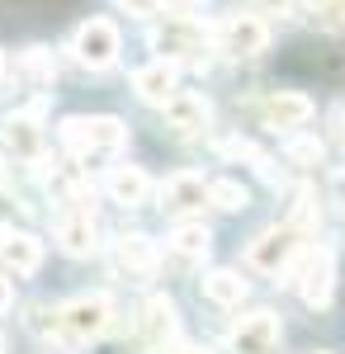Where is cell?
<instances>
[{"label": "cell", "instance_id": "cell-1", "mask_svg": "<svg viewBox=\"0 0 345 354\" xmlns=\"http://www.w3.org/2000/svg\"><path fill=\"white\" fill-rule=\"evenodd\" d=\"M109 326H114V302H109L105 293H80V298L57 307L48 330H53L57 340H67V345H90V340H100Z\"/></svg>", "mask_w": 345, "mask_h": 354}, {"label": "cell", "instance_id": "cell-2", "mask_svg": "<svg viewBox=\"0 0 345 354\" xmlns=\"http://www.w3.org/2000/svg\"><path fill=\"white\" fill-rule=\"evenodd\" d=\"M303 236H308V227H298V222H279V227H265L256 241L246 245V265L260 274H284L303 255Z\"/></svg>", "mask_w": 345, "mask_h": 354}, {"label": "cell", "instance_id": "cell-3", "mask_svg": "<svg viewBox=\"0 0 345 354\" xmlns=\"http://www.w3.org/2000/svg\"><path fill=\"white\" fill-rule=\"evenodd\" d=\"M123 142H128V128L118 123V118H109V113H95V118H67L62 123V147L71 151V156H95V151H123Z\"/></svg>", "mask_w": 345, "mask_h": 354}, {"label": "cell", "instance_id": "cell-4", "mask_svg": "<svg viewBox=\"0 0 345 354\" xmlns=\"http://www.w3.org/2000/svg\"><path fill=\"white\" fill-rule=\"evenodd\" d=\"M213 43V28L199 19H166L152 28V53L161 62H194Z\"/></svg>", "mask_w": 345, "mask_h": 354}, {"label": "cell", "instance_id": "cell-5", "mask_svg": "<svg viewBox=\"0 0 345 354\" xmlns=\"http://www.w3.org/2000/svg\"><path fill=\"white\" fill-rule=\"evenodd\" d=\"M71 53H76L80 66H90V71H109V66L118 62V53H123L118 24H114V19H85V24L76 28Z\"/></svg>", "mask_w": 345, "mask_h": 354}, {"label": "cell", "instance_id": "cell-6", "mask_svg": "<svg viewBox=\"0 0 345 354\" xmlns=\"http://www.w3.org/2000/svg\"><path fill=\"white\" fill-rule=\"evenodd\" d=\"M293 288H298V298L308 302V307H326L331 293H336V255L317 245V250H308L303 260H298V279H293Z\"/></svg>", "mask_w": 345, "mask_h": 354}, {"label": "cell", "instance_id": "cell-7", "mask_svg": "<svg viewBox=\"0 0 345 354\" xmlns=\"http://www.w3.org/2000/svg\"><path fill=\"white\" fill-rule=\"evenodd\" d=\"M0 142H5V151H10L19 165H38V156H43V104L15 113V118H5Z\"/></svg>", "mask_w": 345, "mask_h": 354}, {"label": "cell", "instance_id": "cell-8", "mask_svg": "<svg viewBox=\"0 0 345 354\" xmlns=\"http://www.w3.org/2000/svg\"><path fill=\"white\" fill-rule=\"evenodd\" d=\"M213 43L227 57H260L269 48V28L256 15H232V19H222L213 28Z\"/></svg>", "mask_w": 345, "mask_h": 354}, {"label": "cell", "instance_id": "cell-9", "mask_svg": "<svg viewBox=\"0 0 345 354\" xmlns=\"http://www.w3.org/2000/svg\"><path fill=\"white\" fill-rule=\"evenodd\" d=\"M133 326H137V340H142L147 350H166V345L175 340V330H180L175 302L166 298V293H152V298H142Z\"/></svg>", "mask_w": 345, "mask_h": 354}, {"label": "cell", "instance_id": "cell-10", "mask_svg": "<svg viewBox=\"0 0 345 354\" xmlns=\"http://www.w3.org/2000/svg\"><path fill=\"white\" fill-rule=\"evenodd\" d=\"M157 270H161V250H157L152 236H142V232H123V236L114 241V274L147 283Z\"/></svg>", "mask_w": 345, "mask_h": 354}, {"label": "cell", "instance_id": "cell-11", "mask_svg": "<svg viewBox=\"0 0 345 354\" xmlns=\"http://www.w3.org/2000/svg\"><path fill=\"white\" fill-rule=\"evenodd\" d=\"M53 236L57 245L67 250V255H95V245H100V227L90 218V208H76V203H67L53 222Z\"/></svg>", "mask_w": 345, "mask_h": 354}, {"label": "cell", "instance_id": "cell-12", "mask_svg": "<svg viewBox=\"0 0 345 354\" xmlns=\"http://www.w3.org/2000/svg\"><path fill=\"white\" fill-rule=\"evenodd\" d=\"M279 350V317L274 312H246L232 326V354H274Z\"/></svg>", "mask_w": 345, "mask_h": 354}, {"label": "cell", "instance_id": "cell-13", "mask_svg": "<svg viewBox=\"0 0 345 354\" xmlns=\"http://www.w3.org/2000/svg\"><path fill=\"white\" fill-rule=\"evenodd\" d=\"M43 265V245L38 236H28V232H15V227H0V270L5 274H33Z\"/></svg>", "mask_w": 345, "mask_h": 354}, {"label": "cell", "instance_id": "cell-14", "mask_svg": "<svg viewBox=\"0 0 345 354\" xmlns=\"http://www.w3.org/2000/svg\"><path fill=\"white\" fill-rule=\"evenodd\" d=\"M260 118L269 128H303L312 118V100L298 95V90H274V95L260 100Z\"/></svg>", "mask_w": 345, "mask_h": 354}, {"label": "cell", "instance_id": "cell-15", "mask_svg": "<svg viewBox=\"0 0 345 354\" xmlns=\"http://www.w3.org/2000/svg\"><path fill=\"white\" fill-rule=\"evenodd\" d=\"M204 203H209V180L194 170H180L161 185V208H170V213H194Z\"/></svg>", "mask_w": 345, "mask_h": 354}, {"label": "cell", "instance_id": "cell-16", "mask_svg": "<svg viewBox=\"0 0 345 354\" xmlns=\"http://www.w3.org/2000/svg\"><path fill=\"white\" fill-rule=\"evenodd\" d=\"M105 194L114 203H123V208H142L152 198V180H147L142 165H114L105 175Z\"/></svg>", "mask_w": 345, "mask_h": 354}, {"label": "cell", "instance_id": "cell-17", "mask_svg": "<svg viewBox=\"0 0 345 354\" xmlns=\"http://www.w3.org/2000/svg\"><path fill=\"white\" fill-rule=\"evenodd\" d=\"M161 109H166V123H170L175 133H204L213 123V104L204 95H180V90H175Z\"/></svg>", "mask_w": 345, "mask_h": 354}, {"label": "cell", "instance_id": "cell-18", "mask_svg": "<svg viewBox=\"0 0 345 354\" xmlns=\"http://www.w3.org/2000/svg\"><path fill=\"white\" fill-rule=\"evenodd\" d=\"M133 90L147 100V104H166L170 95H175V62H147V66H137L133 71Z\"/></svg>", "mask_w": 345, "mask_h": 354}, {"label": "cell", "instance_id": "cell-19", "mask_svg": "<svg viewBox=\"0 0 345 354\" xmlns=\"http://www.w3.org/2000/svg\"><path fill=\"white\" fill-rule=\"evenodd\" d=\"M15 76H19L28 90H53V81H57L53 53H48V48H24L19 62H15Z\"/></svg>", "mask_w": 345, "mask_h": 354}, {"label": "cell", "instance_id": "cell-20", "mask_svg": "<svg viewBox=\"0 0 345 354\" xmlns=\"http://www.w3.org/2000/svg\"><path fill=\"white\" fill-rule=\"evenodd\" d=\"M213 245V232L204 222H180L175 232H170V250L180 255V260H204Z\"/></svg>", "mask_w": 345, "mask_h": 354}, {"label": "cell", "instance_id": "cell-21", "mask_svg": "<svg viewBox=\"0 0 345 354\" xmlns=\"http://www.w3.org/2000/svg\"><path fill=\"white\" fill-rule=\"evenodd\" d=\"M204 293L218 307H237V302H246V279L232 270H213V274H204Z\"/></svg>", "mask_w": 345, "mask_h": 354}, {"label": "cell", "instance_id": "cell-22", "mask_svg": "<svg viewBox=\"0 0 345 354\" xmlns=\"http://www.w3.org/2000/svg\"><path fill=\"white\" fill-rule=\"evenodd\" d=\"M209 203L222 208V213H241L246 208V189L237 180H209Z\"/></svg>", "mask_w": 345, "mask_h": 354}, {"label": "cell", "instance_id": "cell-23", "mask_svg": "<svg viewBox=\"0 0 345 354\" xmlns=\"http://www.w3.org/2000/svg\"><path fill=\"white\" fill-rule=\"evenodd\" d=\"M218 156H227V161H251V165H260V170L269 175L265 151H256V147H251L246 137H222V142H218Z\"/></svg>", "mask_w": 345, "mask_h": 354}, {"label": "cell", "instance_id": "cell-24", "mask_svg": "<svg viewBox=\"0 0 345 354\" xmlns=\"http://www.w3.org/2000/svg\"><path fill=\"white\" fill-rule=\"evenodd\" d=\"M284 156H289L293 165H317L321 161V137H289V142H284Z\"/></svg>", "mask_w": 345, "mask_h": 354}, {"label": "cell", "instance_id": "cell-25", "mask_svg": "<svg viewBox=\"0 0 345 354\" xmlns=\"http://www.w3.org/2000/svg\"><path fill=\"white\" fill-rule=\"evenodd\" d=\"M308 15L321 28H345V0H308Z\"/></svg>", "mask_w": 345, "mask_h": 354}, {"label": "cell", "instance_id": "cell-26", "mask_svg": "<svg viewBox=\"0 0 345 354\" xmlns=\"http://www.w3.org/2000/svg\"><path fill=\"white\" fill-rule=\"evenodd\" d=\"M114 5H118L123 15H133V19H152L161 10V0H114Z\"/></svg>", "mask_w": 345, "mask_h": 354}, {"label": "cell", "instance_id": "cell-27", "mask_svg": "<svg viewBox=\"0 0 345 354\" xmlns=\"http://www.w3.org/2000/svg\"><path fill=\"white\" fill-rule=\"evenodd\" d=\"M15 307V288H10V274H0V312Z\"/></svg>", "mask_w": 345, "mask_h": 354}, {"label": "cell", "instance_id": "cell-28", "mask_svg": "<svg viewBox=\"0 0 345 354\" xmlns=\"http://www.w3.org/2000/svg\"><path fill=\"white\" fill-rule=\"evenodd\" d=\"M289 5H293V0H256V10H260V15H284Z\"/></svg>", "mask_w": 345, "mask_h": 354}, {"label": "cell", "instance_id": "cell-29", "mask_svg": "<svg viewBox=\"0 0 345 354\" xmlns=\"http://www.w3.org/2000/svg\"><path fill=\"white\" fill-rule=\"evenodd\" d=\"M161 354H209V350H194V345H166Z\"/></svg>", "mask_w": 345, "mask_h": 354}, {"label": "cell", "instance_id": "cell-30", "mask_svg": "<svg viewBox=\"0 0 345 354\" xmlns=\"http://www.w3.org/2000/svg\"><path fill=\"white\" fill-rule=\"evenodd\" d=\"M161 5H175V10H194V5H204V0H161Z\"/></svg>", "mask_w": 345, "mask_h": 354}, {"label": "cell", "instance_id": "cell-31", "mask_svg": "<svg viewBox=\"0 0 345 354\" xmlns=\"http://www.w3.org/2000/svg\"><path fill=\"white\" fill-rule=\"evenodd\" d=\"M5 71H10V62H5V53H0V81H5Z\"/></svg>", "mask_w": 345, "mask_h": 354}, {"label": "cell", "instance_id": "cell-32", "mask_svg": "<svg viewBox=\"0 0 345 354\" xmlns=\"http://www.w3.org/2000/svg\"><path fill=\"white\" fill-rule=\"evenodd\" d=\"M341 137H345V109H341Z\"/></svg>", "mask_w": 345, "mask_h": 354}, {"label": "cell", "instance_id": "cell-33", "mask_svg": "<svg viewBox=\"0 0 345 354\" xmlns=\"http://www.w3.org/2000/svg\"><path fill=\"white\" fill-rule=\"evenodd\" d=\"M0 354H5V335H0Z\"/></svg>", "mask_w": 345, "mask_h": 354}]
</instances>
